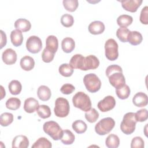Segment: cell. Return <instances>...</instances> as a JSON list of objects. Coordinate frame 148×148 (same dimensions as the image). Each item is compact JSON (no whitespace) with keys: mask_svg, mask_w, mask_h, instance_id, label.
<instances>
[{"mask_svg":"<svg viewBox=\"0 0 148 148\" xmlns=\"http://www.w3.org/2000/svg\"><path fill=\"white\" fill-rule=\"evenodd\" d=\"M72 103L75 108L87 112L91 108V101L88 95L82 91L76 92L72 98Z\"/></svg>","mask_w":148,"mask_h":148,"instance_id":"6da1fadb","label":"cell"},{"mask_svg":"<svg viewBox=\"0 0 148 148\" xmlns=\"http://www.w3.org/2000/svg\"><path fill=\"white\" fill-rule=\"evenodd\" d=\"M136 122L135 113H127L124 114L123 120L120 124V129L121 131L126 135L131 134L135 130Z\"/></svg>","mask_w":148,"mask_h":148,"instance_id":"7a4b0ae2","label":"cell"},{"mask_svg":"<svg viewBox=\"0 0 148 148\" xmlns=\"http://www.w3.org/2000/svg\"><path fill=\"white\" fill-rule=\"evenodd\" d=\"M43 129L44 132L54 140H58L62 136L63 131L56 121H49L45 122L43 125Z\"/></svg>","mask_w":148,"mask_h":148,"instance_id":"3957f363","label":"cell"},{"mask_svg":"<svg viewBox=\"0 0 148 148\" xmlns=\"http://www.w3.org/2000/svg\"><path fill=\"white\" fill-rule=\"evenodd\" d=\"M115 121L111 117H105L101 119L95 126V132L99 135H105L109 133L114 128Z\"/></svg>","mask_w":148,"mask_h":148,"instance_id":"277c9868","label":"cell"},{"mask_svg":"<svg viewBox=\"0 0 148 148\" xmlns=\"http://www.w3.org/2000/svg\"><path fill=\"white\" fill-rule=\"evenodd\" d=\"M83 83L86 89L92 93L97 92L101 86L99 78L95 73H92L87 74L84 76Z\"/></svg>","mask_w":148,"mask_h":148,"instance_id":"5b68a950","label":"cell"},{"mask_svg":"<svg viewBox=\"0 0 148 148\" xmlns=\"http://www.w3.org/2000/svg\"><path fill=\"white\" fill-rule=\"evenodd\" d=\"M70 110V106L68 101L64 98L59 97L55 101V106L54 108V114L58 117H66Z\"/></svg>","mask_w":148,"mask_h":148,"instance_id":"8992f818","label":"cell"},{"mask_svg":"<svg viewBox=\"0 0 148 148\" xmlns=\"http://www.w3.org/2000/svg\"><path fill=\"white\" fill-rule=\"evenodd\" d=\"M118 44L112 38L108 39L105 43V56L110 61H114L119 57Z\"/></svg>","mask_w":148,"mask_h":148,"instance_id":"52a82bcc","label":"cell"},{"mask_svg":"<svg viewBox=\"0 0 148 148\" xmlns=\"http://www.w3.org/2000/svg\"><path fill=\"white\" fill-rule=\"evenodd\" d=\"M26 48L31 53L36 54L39 53L42 48L41 39L35 35L29 36L26 42Z\"/></svg>","mask_w":148,"mask_h":148,"instance_id":"ba28073f","label":"cell"},{"mask_svg":"<svg viewBox=\"0 0 148 148\" xmlns=\"http://www.w3.org/2000/svg\"><path fill=\"white\" fill-rule=\"evenodd\" d=\"M108 77L110 84L116 88L125 84V79L123 72L114 71L111 73Z\"/></svg>","mask_w":148,"mask_h":148,"instance_id":"9c48e42d","label":"cell"},{"mask_svg":"<svg viewBox=\"0 0 148 148\" xmlns=\"http://www.w3.org/2000/svg\"><path fill=\"white\" fill-rule=\"evenodd\" d=\"M116 105V100L113 96L108 95L99 101L97 104L98 108L102 112H108L113 109Z\"/></svg>","mask_w":148,"mask_h":148,"instance_id":"30bf717a","label":"cell"},{"mask_svg":"<svg viewBox=\"0 0 148 148\" xmlns=\"http://www.w3.org/2000/svg\"><path fill=\"white\" fill-rule=\"evenodd\" d=\"M99 65V61L98 58L94 55H89L84 57L82 71L95 69L98 67Z\"/></svg>","mask_w":148,"mask_h":148,"instance_id":"8fae6325","label":"cell"},{"mask_svg":"<svg viewBox=\"0 0 148 148\" xmlns=\"http://www.w3.org/2000/svg\"><path fill=\"white\" fill-rule=\"evenodd\" d=\"M3 62L6 65L14 64L17 60V54L12 49H6L2 54Z\"/></svg>","mask_w":148,"mask_h":148,"instance_id":"7c38bea8","label":"cell"},{"mask_svg":"<svg viewBox=\"0 0 148 148\" xmlns=\"http://www.w3.org/2000/svg\"><path fill=\"white\" fill-rule=\"evenodd\" d=\"M122 7L130 12H136L138 8L142 3V0H123L120 1Z\"/></svg>","mask_w":148,"mask_h":148,"instance_id":"4fadbf2b","label":"cell"},{"mask_svg":"<svg viewBox=\"0 0 148 148\" xmlns=\"http://www.w3.org/2000/svg\"><path fill=\"white\" fill-rule=\"evenodd\" d=\"M132 102L137 107L146 106L148 103V97L146 94L143 92H137L132 98Z\"/></svg>","mask_w":148,"mask_h":148,"instance_id":"5bb4252c","label":"cell"},{"mask_svg":"<svg viewBox=\"0 0 148 148\" xmlns=\"http://www.w3.org/2000/svg\"><path fill=\"white\" fill-rule=\"evenodd\" d=\"M29 146L28 138L23 135L16 136L12 141L13 148H27Z\"/></svg>","mask_w":148,"mask_h":148,"instance_id":"9a60e30c","label":"cell"},{"mask_svg":"<svg viewBox=\"0 0 148 148\" xmlns=\"http://www.w3.org/2000/svg\"><path fill=\"white\" fill-rule=\"evenodd\" d=\"M105 25L103 22L100 21H94L91 22L88 27L90 33L93 35H99L103 32Z\"/></svg>","mask_w":148,"mask_h":148,"instance_id":"2e32d148","label":"cell"},{"mask_svg":"<svg viewBox=\"0 0 148 148\" xmlns=\"http://www.w3.org/2000/svg\"><path fill=\"white\" fill-rule=\"evenodd\" d=\"M39 106V102L35 98L30 97L27 98L24 103V110L28 113H34Z\"/></svg>","mask_w":148,"mask_h":148,"instance_id":"e0dca14e","label":"cell"},{"mask_svg":"<svg viewBox=\"0 0 148 148\" xmlns=\"http://www.w3.org/2000/svg\"><path fill=\"white\" fill-rule=\"evenodd\" d=\"M20 65L23 70L29 71L34 68L35 61L32 57L29 56H25L21 58Z\"/></svg>","mask_w":148,"mask_h":148,"instance_id":"ac0fdd59","label":"cell"},{"mask_svg":"<svg viewBox=\"0 0 148 148\" xmlns=\"http://www.w3.org/2000/svg\"><path fill=\"white\" fill-rule=\"evenodd\" d=\"M58 47V41L57 37L54 35L48 36L46 40V48L55 54Z\"/></svg>","mask_w":148,"mask_h":148,"instance_id":"d6986e66","label":"cell"},{"mask_svg":"<svg viewBox=\"0 0 148 148\" xmlns=\"http://www.w3.org/2000/svg\"><path fill=\"white\" fill-rule=\"evenodd\" d=\"M143 40V37L142 34L136 31H130L128 38H127V42H128L131 45L136 46L140 44Z\"/></svg>","mask_w":148,"mask_h":148,"instance_id":"ffe728a7","label":"cell"},{"mask_svg":"<svg viewBox=\"0 0 148 148\" xmlns=\"http://www.w3.org/2000/svg\"><path fill=\"white\" fill-rule=\"evenodd\" d=\"M37 94L38 98L43 101H48L51 95V92L50 89L46 86L42 85L39 87L37 91Z\"/></svg>","mask_w":148,"mask_h":148,"instance_id":"44dd1931","label":"cell"},{"mask_svg":"<svg viewBox=\"0 0 148 148\" xmlns=\"http://www.w3.org/2000/svg\"><path fill=\"white\" fill-rule=\"evenodd\" d=\"M11 42L16 47L21 45L23 41V36L21 31L18 29L13 30L10 33Z\"/></svg>","mask_w":148,"mask_h":148,"instance_id":"7402d4cb","label":"cell"},{"mask_svg":"<svg viewBox=\"0 0 148 148\" xmlns=\"http://www.w3.org/2000/svg\"><path fill=\"white\" fill-rule=\"evenodd\" d=\"M84 57L80 54H75L72 57L69 61V65L75 69L82 70L83 65Z\"/></svg>","mask_w":148,"mask_h":148,"instance_id":"603a6c76","label":"cell"},{"mask_svg":"<svg viewBox=\"0 0 148 148\" xmlns=\"http://www.w3.org/2000/svg\"><path fill=\"white\" fill-rule=\"evenodd\" d=\"M14 27L22 32L28 31L31 28V24L25 18H18L14 23Z\"/></svg>","mask_w":148,"mask_h":148,"instance_id":"cb8c5ba5","label":"cell"},{"mask_svg":"<svg viewBox=\"0 0 148 148\" xmlns=\"http://www.w3.org/2000/svg\"><path fill=\"white\" fill-rule=\"evenodd\" d=\"M75 47V42L74 40L70 37L64 38L61 42V47L62 50L66 53L72 52Z\"/></svg>","mask_w":148,"mask_h":148,"instance_id":"d4e9b609","label":"cell"},{"mask_svg":"<svg viewBox=\"0 0 148 148\" xmlns=\"http://www.w3.org/2000/svg\"><path fill=\"white\" fill-rule=\"evenodd\" d=\"M105 145L109 148H117L120 145V139L117 135L111 134L108 136L105 140Z\"/></svg>","mask_w":148,"mask_h":148,"instance_id":"484cf974","label":"cell"},{"mask_svg":"<svg viewBox=\"0 0 148 148\" xmlns=\"http://www.w3.org/2000/svg\"><path fill=\"white\" fill-rule=\"evenodd\" d=\"M8 88L11 94L18 95L21 91L22 85L18 80H13L9 83Z\"/></svg>","mask_w":148,"mask_h":148,"instance_id":"4316f807","label":"cell"},{"mask_svg":"<svg viewBox=\"0 0 148 148\" xmlns=\"http://www.w3.org/2000/svg\"><path fill=\"white\" fill-rule=\"evenodd\" d=\"M131 92L130 88L127 84L117 88L116 90V93L119 98L121 99H125L128 98Z\"/></svg>","mask_w":148,"mask_h":148,"instance_id":"83f0119b","label":"cell"},{"mask_svg":"<svg viewBox=\"0 0 148 148\" xmlns=\"http://www.w3.org/2000/svg\"><path fill=\"white\" fill-rule=\"evenodd\" d=\"M133 21L132 16L128 14H121L117 18V23L120 27H127Z\"/></svg>","mask_w":148,"mask_h":148,"instance_id":"f1b7e54d","label":"cell"},{"mask_svg":"<svg viewBox=\"0 0 148 148\" xmlns=\"http://www.w3.org/2000/svg\"><path fill=\"white\" fill-rule=\"evenodd\" d=\"M73 130L77 134H83L85 132L87 128V125L84 121L82 120H77L73 122L72 124Z\"/></svg>","mask_w":148,"mask_h":148,"instance_id":"f546056e","label":"cell"},{"mask_svg":"<svg viewBox=\"0 0 148 148\" xmlns=\"http://www.w3.org/2000/svg\"><path fill=\"white\" fill-rule=\"evenodd\" d=\"M75 135L69 130L63 131L62 136L61 138L62 143L64 145H71L75 141Z\"/></svg>","mask_w":148,"mask_h":148,"instance_id":"4dcf8cb0","label":"cell"},{"mask_svg":"<svg viewBox=\"0 0 148 148\" xmlns=\"http://www.w3.org/2000/svg\"><path fill=\"white\" fill-rule=\"evenodd\" d=\"M36 112L38 116L42 119L49 118L51 114L49 106L46 105H39L36 109Z\"/></svg>","mask_w":148,"mask_h":148,"instance_id":"1f68e13d","label":"cell"},{"mask_svg":"<svg viewBox=\"0 0 148 148\" xmlns=\"http://www.w3.org/2000/svg\"><path fill=\"white\" fill-rule=\"evenodd\" d=\"M21 105V101L18 98L12 97L9 98L6 102V107L12 110L18 109Z\"/></svg>","mask_w":148,"mask_h":148,"instance_id":"d6a6232c","label":"cell"},{"mask_svg":"<svg viewBox=\"0 0 148 148\" xmlns=\"http://www.w3.org/2000/svg\"><path fill=\"white\" fill-rule=\"evenodd\" d=\"M59 73L64 77H69L72 76L73 72V68L68 64L65 63L61 64L58 68Z\"/></svg>","mask_w":148,"mask_h":148,"instance_id":"836d02e7","label":"cell"},{"mask_svg":"<svg viewBox=\"0 0 148 148\" xmlns=\"http://www.w3.org/2000/svg\"><path fill=\"white\" fill-rule=\"evenodd\" d=\"M52 147L51 143L46 138L41 137L39 138L31 146L32 148H51Z\"/></svg>","mask_w":148,"mask_h":148,"instance_id":"e575fe53","label":"cell"},{"mask_svg":"<svg viewBox=\"0 0 148 148\" xmlns=\"http://www.w3.org/2000/svg\"><path fill=\"white\" fill-rule=\"evenodd\" d=\"M13 121V115L11 113L5 112L1 114L0 123L2 127H7Z\"/></svg>","mask_w":148,"mask_h":148,"instance_id":"d590c367","label":"cell"},{"mask_svg":"<svg viewBox=\"0 0 148 148\" xmlns=\"http://www.w3.org/2000/svg\"><path fill=\"white\" fill-rule=\"evenodd\" d=\"M99 117V113L95 108H91L85 113L86 119L91 123L95 122Z\"/></svg>","mask_w":148,"mask_h":148,"instance_id":"8d00e7d4","label":"cell"},{"mask_svg":"<svg viewBox=\"0 0 148 148\" xmlns=\"http://www.w3.org/2000/svg\"><path fill=\"white\" fill-rule=\"evenodd\" d=\"M62 3L64 8L71 12L75 11L79 5L77 0H64Z\"/></svg>","mask_w":148,"mask_h":148,"instance_id":"74e56055","label":"cell"},{"mask_svg":"<svg viewBox=\"0 0 148 148\" xmlns=\"http://www.w3.org/2000/svg\"><path fill=\"white\" fill-rule=\"evenodd\" d=\"M130 30L126 27H120L116 32V36L122 42H127V38Z\"/></svg>","mask_w":148,"mask_h":148,"instance_id":"f35d334b","label":"cell"},{"mask_svg":"<svg viewBox=\"0 0 148 148\" xmlns=\"http://www.w3.org/2000/svg\"><path fill=\"white\" fill-rule=\"evenodd\" d=\"M61 23L65 27H70L73 25L74 23L73 17L68 13L63 14L61 17Z\"/></svg>","mask_w":148,"mask_h":148,"instance_id":"ab89813d","label":"cell"},{"mask_svg":"<svg viewBox=\"0 0 148 148\" xmlns=\"http://www.w3.org/2000/svg\"><path fill=\"white\" fill-rule=\"evenodd\" d=\"M135 116L136 121L143 122L146 121L148 118V113L146 109H142L138 110L135 113Z\"/></svg>","mask_w":148,"mask_h":148,"instance_id":"60d3db41","label":"cell"},{"mask_svg":"<svg viewBox=\"0 0 148 148\" xmlns=\"http://www.w3.org/2000/svg\"><path fill=\"white\" fill-rule=\"evenodd\" d=\"M54 57V53L45 47L42 53V61L45 62L49 63L53 60Z\"/></svg>","mask_w":148,"mask_h":148,"instance_id":"b9f144b4","label":"cell"},{"mask_svg":"<svg viewBox=\"0 0 148 148\" xmlns=\"http://www.w3.org/2000/svg\"><path fill=\"white\" fill-rule=\"evenodd\" d=\"M145 146V142L143 139L140 136L134 137L131 143V148H143Z\"/></svg>","mask_w":148,"mask_h":148,"instance_id":"7bdbcfd3","label":"cell"},{"mask_svg":"<svg viewBox=\"0 0 148 148\" xmlns=\"http://www.w3.org/2000/svg\"><path fill=\"white\" fill-rule=\"evenodd\" d=\"M139 20H140V21L143 24L147 25L148 24V7H147V6H146L142 8V9L140 12Z\"/></svg>","mask_w":148,"mask_h":148,"instance_id":"ee69618b","label":"cell"},{"mask_svg":"<svg viewBox=\"0 0 148 148\" xmlns=\"http://www.w3.org/2000/svg\"><path fill=\"white\" fill-rule=\"evenodd\" d=\"M75 87L72 84L69 83H66L62 86L60 91L62 94L68 95L72 93L75 91Z\"/></svg>","mask_w":148,"mask_h":148,"instance_id":"f6af8a7d","label":"cell"},{"mask_svg":"<svg viewBox=\"0 0 148 148\" xmlns=\"http://www.w3.org/2000/svg\"><path fill=\"white\" fill-rule=\"evenodd\" d=\"M121 71L123 72V69L121 68V67L118 65H109L107 67L105 73H106V75L107 76H108L111 73L114 72V71Z\"/></svg>","mask_w":148,"mask_h":148,"instance_id":"bcb514c9","label":"cell"},{"mask_svg":"<svg viewBox=\"0 0 148 148\" xmlns=\"http://www.w3.org/2000/svg\"><path fill=\"white\" fill-rule=\"evenodd\" d=\"M1 49H2L6 44L7 42V38H6V34L2 31L1 30Z\"/></svg>","mask_w":148,"mask_h":148,"instance_id":"7dc6e473","label":"cell"}]
</instances>
